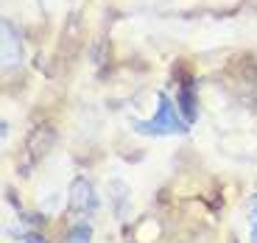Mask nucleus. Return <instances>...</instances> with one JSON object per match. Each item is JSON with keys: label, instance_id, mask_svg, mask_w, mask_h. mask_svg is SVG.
Wrapping results in <instances>:
<instances>
[{"label": "nucleus", "instance_id": "1", "mask_svg": "<svg viewBox=\"0 0 257 243\" xmlns=\"http://www.w3.org/2000/svg\"><path fill=\"white\" fill-rule=\"evenodd\" d=\"M132 129L137 135H146V137H171V135H185L187 123L179 117L174 101L165 92H160L157 95V112L143 123H132Z\"/></svg>", "mask_w": 257, "mask_h": 243}, {"label": "nucleus", "instance_id": "2", "mask_svg": "<svg viewBox=\"0 0 257 243\" xmlns=\"http://www.w3.org/2000/svg\"><path fill=\"white\" fill-rule=\"evenodd\" d=\"M70 210H73V215H84V218L95 215V210H98V193L92 190L90 179L78 176V179L73 182V187H70Z\"/></svg>", "mask_w": 257, "mask_h": 243}, {"label": "nucleus", "instance_id": "3", "mask_svg": "<svg viewBox=\"0 0 257 243\" xmlns=\"http://www.w3.org/2000/svg\"><path fill=\"white\" fill-rule=\"evenodd\" d=\"M20 62V39L9 23H3V70L14 67Z\"/></svg>", "mask_w": 257, "mask_h": 243}, {"label": "nucleus", "instance_id": "4", "mask_svg": "<svg viewBox=\"0 0 257 243\" xmlns=\"http://www.w3.org/2000/svg\"><path fill=\"white\" fill-rule=\"evenodd\" d=\"M92 240V229L90 224H76L67 229V235H64V243H90Z\"/></svg>", "mask_w": 257, "mask_h": 243}, {"label": "nucleus", "instance_id": "5", "mask_svg": "<svg viewBox=\"0 0 257 243\" xmlns=\"http://www.w3.org/2000/svg\"><path fill=\"white\" fill-rule=\"evenodd\" d=\"M249 221H251V224H257V193L249 198Z\"/></svg>", "mask_w": 257, "mask_h": 243}, {"label": "nucleus", "instance_id": "6", "mask_svg": "<svg viewBox=\"0 0 257 243\" xmlns=\"http://www.w3.org/2000/svg\"><path fill=\"white\" fill-rule=\"evenodd\" d=\"M249 243H257V224H251L249 229Z\"/></svg>", "mask_w": 257, "mask_h": 243}]
</instances>
